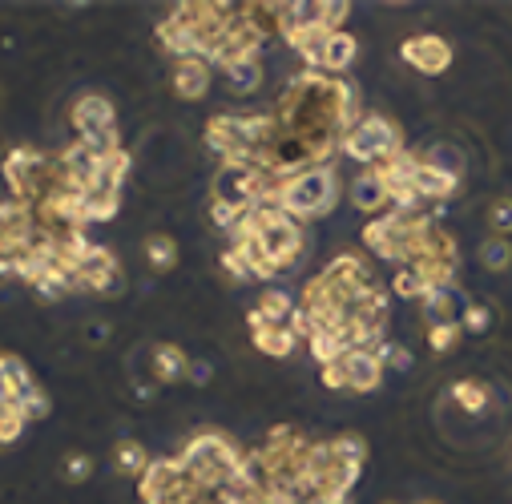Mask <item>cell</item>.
<instances>
[{
    "mask_svg": "<svg viewBox=\"0 0 512 504\" xmlns=\"http://www.w3.org/2000/svg\"><path fill=\"white\" fill-rule=\"evenodd\" d=\"M452 400H456V408H464L468 416H480V412L488 408L492 392H488V384H480V380H456V384H452Z\"/></svg>",
    "mask_w": 512,
    "mask_h": 504,
    "instance_id": "obj_20",
    "label": "cell"
},
{
    "mask_svg": "<svg viewBox=\"0 0 512 504\" xmlns=\"http://www.w3.org/2000/svg\"><path fill=\"white\" fill-rule=\"evenodd\" d=\"M146 259L154 271H174L178 267V242L170 234H150L146 238Z\"/></svg>",
    "mask_w": 512,
    "mask_h": 504,
    "instance_id": "obj_23",
    "label": "cell"
},
{
    "mask_svg": "<svg viewBox=\"0 0 512 504\" xmlns=\"http://www.w3.org/2000/svg\"><path fill=\"white\" fill-rule=\"evenodd\" d=\"M206 89H210V61L190 57V61H178L174 65V93L178 97L198 101V97H206Z\"/></svg>",
    "mask_w": 512,
    "mask_h": 504,
    "instance_id": "obj_13",
    "label": "cell"
},
{
    "mask_svg": "<svg viewBox=\"0 0 512 504\" xmlns=\"http://www.w3.org/2000/svg\"><path fill=\"white\" fill-rule=\"evenodd\" d=\"M194 488H202V484H194V476L186 472L182 460H154L142 476V500L146 504H178Z\"/></svg>",
    "mask_w": 512,
    "mask_h": 504,
    "instance_id": "obj_8",
    "label": "cell"
},
{
    "mask_svg": "<svg viewBox=\"0 0 512 504\" xmlns=\"http://www.w3.org/2000/svg\"><path fill=\"white\" fill-rule=\"evenodd\" d=\"M392 291H396L400 299H420V303H424V295L432 291V283H428L420 271L400 267V271H396V279H392Z\"/></svg>",
    "mask_w": 512,
    "mask_h": 504,
    "instance_id": "obj_24",
    "label": "cell"
},
{
    "mask_svg": "<svg viewBox=\"0 0 512 504\" xmlns=\"http://www.w3.org/2000/svg\"><path fill=\"white\" fill-rule=\"evenodd\" d=\"M464 307H468V299L448 283V287H432L428 295H424V319H428V327H444V323H460V315H464Z\"/></svg>",
    "mask_w": 512,
    "mask_h": 504,
    "instance_id": "obj_11",
    "label": "cell"
},
{
    "mask_svg": "<svg viewBox=\"0 0 512 504\" xmlns=\"http://www.w3.org/2000/svg\"><path fill=\"white\" fill-rule=\"evenodd\" d=\"M279 134L299 138L319 162L343 142V134L359 121L355 89L331 73H303L279 97Z\"/></svg>",
    "mask_w": 512,
    "mask_h": 504,
    "instance_id": "obj_1",
    "label": "cell"
},
{
    "mask_svg": "<svg viewBox=\"0 0 512 504\" xmlns=\"http://www.w3.org/2000/svg\"><path fill=\"white\" fill-rule=\"evenodd\" d=\"M250 335H254V347L271 359H287L299 343V335L291 331V323H250Z\"/></svg>",
    "mask_w": 512,
    "mask_h": 504,
    "instance_id": "obj_12",
    "label": "cell"
},
{
    "mask_svg": "<svg viewBox=\"0 0 512 504\" xmlns=\"http://www.w3.org/2000/svg\"><path fill=\"white\" fill-rule=\"evenodd\" d=\"M113 460H117V472H125V476H146V468L154 464L138 440L117 444V448H113Z\"/></svg>",
    "mask_w": 512,
    "mask_h": 504,
    "instance_id": "obj_22",
    "label": "cell"
},
{
    "mask_svg": "<svg viewBox=\"0 0 512 504\" xmlns=\"http://www.w3.org/2000/svg\"><path fill=\"white\" fill-rule=\"evenodd\" d=\"M250 226H254V234H259L263 255H267L275 275L287 271L291 263H299V255H303V222H295L279 206H259V210H250Z\"/></svg>",
    "mask_w": 512,
    "mask_h": 504,
    "instance_id": "obj_6",
    "label": "cell"
},
{
    "mask_svg": "<svg viewBox=\"0 0 512 504\" xmlns=\"http://www.w3.org/2000/svg\"><path fill=\"white\" fill-rule=\"evenodd\" d=\"M355 49H359V45H355V37H351V33H343V29H339V33H331V37L323 41V49H319V65H315V73L323 69V73L339 77V73L355 61Z\"/></svg>",
    "mask_w": 512,
    "mask_h": 504,
    "instance_id": "obj_14",
    "label": "cell"
},
{
    "mask_svg": "<svg viewBox=\"0 0 512 504\" xmlns=\"http://www.w3.org/2000/svg\"><path fill=\"white\" fill-rule=\"evenodd\" d=\"M480 267H484V271H492V275L508 271V267H512V238L488 234V238L480 242Z\"/></svg>",
    "mask_w": 512,
    "mask_h": 504,
    "instance_id": "obj_21",
    "label": "cell"
},
{
    "mask_svg": "<svg viewBox=\"0 0 512 504\" xmlns=\"http://www.w3.org/2000/svg\"><path fill=\"white\" fill-rule=\"evenodd\" d=\"M154 375L162 384H178V380H186L190 375V359L182 355V347H174V343H158L154 347Z\"/></svg>",
    "mask_w": 512,
    "mask_h": 504,
    "instance_id": "obj_17",
    "label": "cell"
},
{
    "mask_svg": "<svg viewBox=\"0 0 512 504\" xmlns=\"http://www.w3.org/2000/svg\"><path fill=\"white\" fill-rule=\"evenodd\" d=\"M222 81H226V89H230V93L246 97V93H254V89L263 85V61H259V57L234 61V65H226V69H222Z\"/></svg>",
    "mask_w": 512,
    "mask_h": 504,
    "instance_id": "obj_16",
    "label": "cell"
},
{
    "mask_svg": "<svg viewBox=\"0 0 512 504\" xmlns=\"http://www.w3.org/2000/svg\"><path fill=\"white\" fill-rule=\"evenodd\" d=\"M424 504H436V500H424Z\"/></svg>",
    "mask_w": 512,
    "mask_h": 504,
    "instance_id": "obj_33",
    "label": "cell"
},
{
    "mask_svg": "<svg viewBox=\"0 0 512 504\" xmlns=\"http://www.w3.org/2000/svg\"><path fill=\"white\" fill-rule=\"evenodd\" d=\"M291 315H295V303L283 291H263L259 307L246 315V323H291Z\"/></svg>",
    "mask_w": 512,
    "mask_h": 504,
    "instance_id": "obj_18",
    "label": "cell"
},
{
    "mask_svg": "<svg viewBox=\"0 0 512 504\" xmlns=\"http://www.w3.org/2000/svg\"><path fill=\"white\" fill-rule=\"evenodd\" d=\"M400 57H404L416 73L440 77V73H448V65H452V45H448L444 37H436V33H420V37H408V41L400 45Z\"/></svg>",
    "mask_w": 512,
    "mask_h": 504,
    "instance_id": "obj_9",
    "label": "cell"
},
{
    "mask_svg": "<svg viewBox=\"0 0 512 504\" xmlns=\"http://www.w3.org/2000/svg\"><path fill=\"white\" fill-rule=\"evenodd\" d=\"M375 351H379L383 367H396V371H408V367H412V351L400 347V343H379Z\"/></svg>",
    "mask_w": 512,
    "mask_h": 504,
    "instance_id": "obj_29",
    "label": "cell"
},
{
    "mask_svg": "<svg viewBox=\"0 0 512 504\" xmlns=\"http://www.w3.org/2000/svg\"><path fill=\"white\" fill-rule=\"evenodd\" d=\"M21 412H25V420H45L49 416V400L41 392H33L29 400H21Z\"/></svg>",
    "mask_w": 512,
    "mask_h": 504,
    "instance_id": "obj_31",
    "label": "cell"
},
{
    "mask_svg": "<svg viewBox=\"0 0 512 504\" xmlns=\"http://www.w3.org/2000/svg\"><path fill=\"white\" fill-rule=\"evenodd\" d=\"M424 162L428 166H436L440 174H448V178H464V170H468V158H464V150L460 146H452V142H440V146H432L428 154H424Z\"/></svg>",
    "mask_w": 512,
    "mask_h": 504,
    "instance_id": "obj_19",
    "label": "cell"
},
{
    "mask_svg": "<svg viewBox=\"0 0 512 504\" xmlns=\"http://www.w3.org/2000/svg\"><path fill=\"white\" fill-rule=\"evenodd\" d=\"M432 230H436V222L416 214V210H388L363 226V242L375 259L396 263V267H412Z\"/></svg>",
    "mask_w": 512,
    "mask_h": 504,
    "instance_id": "obj_2",
    "label": "cell"
},
{
    "mask_svg": "<svg viewBox=\"0 0 512 504\" xmlns=\"http://www.w3.org/2000/svg\"><path fill=\"white\" fill-rule=\"evenodd\" d=\"M383 380V359L371 347H347L335 363L323 367V384L331 392H375Z\"/></svg>",
    "mask_w": 512,
    "mask_h": 504,
    "instance_id": "obj_7",
    "label": "cell"
},
{
    "mask_svg": "<svg viewBox=\"0 0 512 504\" xmlns=\"http://www.w3.org/2000/svg\"><path fill=\"white\" fill-rule=\"evenodd\" d=\"M351 202H355V210H367V214H375V210H383L392 202V194H388V186H383L379 170H363L351 182Z\"/></svg>",
    "mask_w": 512,
    "mask_h": 504,
    "instance_id": "obj_15",
    "label": "cell"
},
{
    "mask_svg": "<svg viewBox=\"0 0 512 504\" xmlns=\"http://www.w3.org/2000/svg\"><path fill=\"white\" fill-rule=\"evenodd\" d=\"M460 335H464V331H460V323H444V327H428V347L444 355V351H452V347L460 343Z\"/></svg>",
    "mask_w": 512,
    "mask_h": 504,
    "instance_id": "obj_28",
    "label": "cell"
},
{
    "mask_svg": "<svg viewBox=\"0 0 512 504\" xmlns=\"http://www.w3.org/2000/svg\"><path fill=\"white\" fill-rule=\"evenodd\" d=\"M339 150L351 158V162H363V166H388L392 158L404 154V138L396 130V121L379 117V113H363L351 130L343 134Z\"/></svg>",
    "mask_w": 512,
    "mask_h": 504,
    "instance_id": "obj_5",
    "label": "cell"
},
{
    "mask_svg": "<svg viewBox=\"0 0 512 504\" xmlns=\"http://www.w3.org/2000/svg\"><path fill=\"white\" fill-rule=\"evenodd\" d=\"M488 230L500 234V238L512 234V198H496V202L488 206Z\"/></svg>",
    "mask_w": 512,
    "mask_h": 504,
    "instance_id": "obj_27",
    "label": "cell"
},
{
    "mask_svg": "<svg viewBox=\"0 0 512 504\" xmlns=\"http://www.w3.org/2000/svg\"><path fill=\"white\" fill-rule=\"evenodd\" d=\"M178 460L186 464V472H190L194 484H202V488H222V484L238 480V476H242V464H246V456H242L226 436H218V432L194 436Z\"/></svg>",
    "mask_w": 512,
    "mask_h": 504,
    "instance_id": "obj_3",
    "label": "cell"
},
{
    "mask_svg": "<svg viewBox=\"0 0 512 504\" xmlns=\"http://www.w3.org/2000/svg\"><path fill=\"white\" fill-rule=\"evenodd\" d=\"M404 170H408V190L420 198V202H432V198H448V194H456V178H448V174H440L436 166H428L424 158H404Z\"/></svg>",
    "mask_w": 512,
    "mask_h": 504,
    "instance_id": "obj_10",
    "label": "cell"
},
{
    "mask_svg": "<svg viewBox=\"0 0 512 504\" xmlns=\"http://www.w3.org/2000/svg\"><path fill=\"white\" fill-rule=\"evenodd\" d=\"M335 198H339V178H335V170H331L327 162H319V166H311V170L287 178L275 206H279L283 214H291L295 222H307V218L327 214V210L335 206Z\"/></svg>",
    "mask_w": 512,
    "mask_h": 504,
    "instance_id": "obj_4",
    "label": "cell"
},
{
    "mask_svg": "<svg viewBox=\"0 0 512 504\" xmlns=\"http://www.w3.org/2000/svg\"><path fill=\"white\" fill-rule=\"evenodd\" d=\"M190 380L194 384H206L210 380V363H190Z\"/></svg>",
    "mask_w": 512,
    "mask_h": 504,
    "instance_id": "obj_32",
    "label": "cell"
},
{
    "mask_svg": "<svg viewBox=\"0 0 512 504\" xmlns=\"http://www.w3.org/2000/svg\"><path fill=\"white\" fill-rule=\"evenodd\" d=\"M21 428H25V412H21V404H0V448L13 444V440L21 436Z\"/></svg>",
    "mask_w": 512,
    "mask_h": 504,
    "instance_id": "obj_26",
    "label": "cell"
},
{
    "mask_svg": "<svg viewBox=\"0 0 512 504\" xmlns=\"http://www.w3.org/2000/svg\"><path fill=\"white\" fill-rule=\"evenodd\" d=\"M61 472H65V480H73V484H77V480H85V476L93 472V460H89L85 452H73V456H65V460H61Z\"/></svg>",
    "mask_w": 512,
    "mask_h": 504,
    "instance_id": "obj_30",
    "label": "cell"
},
{
    "mask_svg": "<svg viewBox=\"0 0 512 504\" xmlns=\"http://www.w3.org/2000/svg\"><path fill=\"white\" fill-rule=\"evenodd\" d=\"M460 331H468V335H488V331H492V307L480 303V299H468V307H464V315H460Z\"/></svg>",
    "mask_w": 512,
    "mask_h": 504,
    "instance_id": "obj_25",
    "label": "cell"
}]
</instances>
